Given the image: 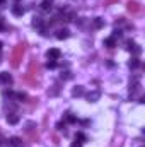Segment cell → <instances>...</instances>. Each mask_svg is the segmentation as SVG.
Segmentation results:
<instances>
[{"mask_svg":"<svg viewBox=\"0 0 145 147\" xmlns=\"http://www.w3.org/2000/svg\"><path fill=\"white\" fill-rule=\"evenodd\" d=\"M82 144H84V142H82V140H80L79 137H75V139H73V142H72V146H70V147H82Z\"/></svg>","mask_w":145,"mask_h":147,"instance_id":"cell-18","label":"cell"},{"mask_svg":"<svg viewBox=\"0 0 145 147\" xmlns=\"http://www.w3.org/2000/svg\"><path fill=\"white\" fill-rule=\"evenodd\" d=\"M65 121H68V123H75V121H77V118L73 116L72 113H65Z\"/></svg>","mask_w":145,"mask_h":147,"instance_id":"cell-16","label":"cell"},{"mask_svg":"<svg viewBox=\"0 0 145 147\" xmlns=\"http://www.w3.org/2000/svg\"><path fill=\"white\" fill-rule=\"evenodd\" d=\"M56 127H58V128H60V130H63V128H65V123H63V121H60V123H58V125H56Z\"/></svg>","mask_w":145,"mask_h":147,"instance_id":"cell-26","label":"cell"},{"mask_svg":"<svg viewBox=\"0 0 145 147\" xmlns=\"http://www.w3.org/2000/svg\"><path fill=\"white\" fill-rule=\"evenodd\" d=\"M0 82H3V84H12V77H10V74L2 72L0 74Z\"/></svg>","mask_w":145,"mask_h":147,"instance_id":"cell-9","label":"cell"},{"mask_svg":"<svg viewBox=\"0 0 145 147\" xmlns=\"http://www.w3.org/2000/svg\"><path fill=\"white\" fill-rule=\"evenodd\" d=\"M50 2H53V0H50Z\"/></svg>","mask_w":145,"mask_h":147,"instance_id":"cell-29","label":"cell"},{"mask_svg":"<svg viewBox=\"0 0 145 147\" xmlns=\"http://www.w3.org/2000/svg\"><path fill=\"white\" fill-rule=\"evenodd\" d=\"M56 65H58V63H56L55 60H48V63H46L48 69H56Z\"/></svg>","mask_w":145,"mask_h":147,"instance_id":"cell-20","label":"cell"},{"mask_svg":"<svg viewBox=\"0 0 145 147\" xmlns=\"http://www.w3.org/2000/svg\"><path fill=\"white\" fill-rule=\"evenodd\" d=\"M119 36H121V31H119V29H114V33H113V38L116 39V38H119Z\"/></svg>","mask_w":145,"mask_h":147,"instance_id":"cell-24","label":"cell"},{"mask_svg":"<svg viewBox=\"0 0 145 147\" xmlns=\"http://www.w3.org/2000/svg\"><path fill=\"white\" fill-rule=\"evenodd\" d=\"M87 98H89V101H96V99L99 98V92H92V94H89Z\"/></svg>","mask_w":145,"mask_h":147,"instance_id":"cell-21","label":"cell"},{"mask_svg":"<svg viewBox=\"0 0 145 147\" xmlns=\"http://www.w3.org/2000/svg\"><path fill=\"white\" fill-rule=\"evenodd\" d=\"M24 53H26V45H24V43H19V45L14 46L12 55H10V58H9V60H10V65H12L14 69H17V67L21 65Z\"/></svg>","mask_w":145,"mask_h":147,"instance_id":"cell-1","label":"cell"},{"mask_svg":"<svg viewBox=\"0 0 145 147\" xmlns=\"http://www.w3.org/2000/svg\"><path fill=\"white\" fill-rule=\"evenodd\" d=\"M126 9H128V12H132V14H138L142 7H140V3H138V2L132 0V2H128V3H126Z\"/></svg>","mask_w":145,"mask_h":147,"instance_id":"cell-3","label":"cell"},{"mask_svg":"<svg viewBox=\"0 0 145 147\" xmlns=\"http://www.w3.org/2000/svg\"><path fill=\"white\" fill-rule=\"evenodd\" d=\"M9 144H7V140H3V139H0V147H7Z\"/></svg>","mask_w":145,"mask_h":147,"instance_id":"cell-25","label":"cell"},{"mask_svg":"<svg viewBox=\"0 0 145 147\" xmlns=\"http://www.w3.org/2000/svg\"><path fill=\"white\" fill-rule=\"evenodd\" d=\"M9 146L22 147V139H21V137H10V139H9Z\"/></svg>","mask_w":145,"mask_h":147,"instance_id":"cell-8","label":"cell"},{"mask_svg":"<svg viewBox=\"0 0 145 147\" xmlns=\"http://www.w3.org/2000/svg\"><path fill=\"white\" fill-rule=\"evenodd\" d=\"M72 94L73 96H82V94H84V87H82V86H77L72 91Z\"/></svg>","mask_w":145,"mask_h":147,"instance_id":"cell-15","label":"cell"},{"mask_svg":"<svg viewBox=\"0 0 145 147\" xmlns=\"http://www.w3.org/2000/svg\"><path fill=\"white\" fill-rule=\"evenodd\" d=\"M130 67H132V69H138V67H140V60H138L137 57L132 58V60H130Z\"/></svg>","mask_w":145,"mask_h":147,"instance_id":"cell-14","label":"cell"},{"mask_svg":"<svg viewBox=\"0 0 145 147\" xmlns=\"http://www.w3.org/2000/svg\"><path fill=\"white\" fill-rule=\"evenodd\" d=\"M75 137H79V139H80V140H82V142H85V140H87V137H85V135H84V134H82V132H79V134H77V135H75Z\"/></svg>","mask_w":145,"mask_h":147,"instance_id":"cell-23","label":"cell"},{"mask_svg":"<svg viewBox=\"0 0 145 147\" xmlns=\"http://www.w3.org/2000/svg\"><path fill=\"white\" fill-rule=\"evenodd\" d=\"M24 82H28L31 87H39V80L38 79H34V77H31V75H24Z\"/></svg>","mask_w":145,"mask_h":147,"instance_id":"cell-6","label":"cell"},{"mask_svg":"<svg viewBox=\"0 0 145 147\" xmlns=\"http://www.w3.org/2000/svg\"><path fill=\"white\" fill-rule=\"evenodd\" d=\"M60 50L58 48H50L48 51H46V57H48V60H58L60 58Z\"/></svg>","mask_w":145,"mask_h":147,"instance_id":"cell-4","label":"cell"},{"mask_svg":"<svg viewBox=\"0 0 145 147\" xmlns=\"http://www.w3.org/2000/svg\"><path fill=\"white\" fill-rule=\"evenodd\" d=\"M28 75H31V77H34V79L39 80V77H41V65L38 63V60H31V62H29Z\"/></svg>","mask_w":145,"mask_h":147,"instance_id":"cell-2","label":"cell"},{"mask_svg":"<svg viewBox=\"0 0 145 147\" xmlns=\"http://www.w3.org/2000/svg\"><path fill=\"white\" fill-rule=\"evenodd\" d=\"M104 45H106L108 48H114V46H116V39H114L113 36H111V38H106V39H104Z\"/></svg>","mask_w":145,"mask_h":147,"instance_id":"cell-12","label":"cell"},{"mask_svg":"<svg viewBox=\"0 0 145 147\" xmlns=\"http://www.w3.org/2000/svg\"><path fill=\"white\" fill-rule=\"evenodd\" d=\"M94 26H96V28H101V26H103V21H101L99 17H96V21H94Z\"/></svg>","mask_w":145,"mask_h":147,"instance_id":"cell-22","label":"cell"},{"mask_svg":"<svg viewBox=\"0 0 145 147\" xmlns=\"http://www.w3.org/2000/svg\"><path fill=\"white\" fill-rule=\"evenodd\" d=\"M126 48H128L130 51H133L135 55H140V51H142V48H140L137 43H133L132 39H130V41H126Z\"/></svg>","mask_w":145,"mask_h":147,"instance_id":"cell-5","label":"cell"},{"mask_svg":"<svg viewBox=\"0 0 145 147\" xmlns=\"http://www.w3.org/2000/svg\"><path fill=\"white\" fill-rule=\"evenodd\" d=\"M12 14H14V16H22V14H24V9H22L21 5H14V7H12Z\"/></svg>","mask_w":145,"mask_h":147,"instance_id":"cell-11","label":"cell"},{"mask_svg":"<svg viewBox=\"0 0 145 147\" xmlns=\"http://www.w3.org/2000/svg\"><path fill=\"white\" fill-rule=\"evenodd\" d=\"M68 36H70V31L65 29V28H62V29L56 31V38H58V39H67Z\"/></svg>","mask_w":145,"mask_h":147,"instance_id":"cell-7","label":"cell"},{"mask_svg":"<svg viewBox=\"0 0 145 147\" xmlns=\"http://www.w3.org/2000/svg\"><path fill=\"white\" fill-rule=\"evenodd\" d=\"M0 48H2V41H0Z\"/></svg>","mask_w":145,"mask_h":147,"instance_id":"cell-28","label":"cell"},{"mask_svg":"<svg viewBox=\"0 0 145 147\" xmlns=\"http://www.w3.org/2000/svg\"><path fill=\"white\" fill-rule=\"evenodd\" d=\"M7 121H9L10 125H15V123L19 121V116H17L15 113H12V115H7Z\"/></svg>","mask_w":145,"mask_h":147,"instance_id":"cell-10","label":"cell"},{"mask_svg":"<svg viewBox=\"0 0 145 147\" xmlns=\"http://www.w3.org/2000/svg\"><path fill=\"white\" fill-rule=\"evenodd\" d=\"M33 26H34V28H41V26H43V19H41V17H34Z\"/></svg>","mask_w":145,"mask_h":147,"instance_id":"cell-17","label":"cell"},{"mask_svg":"<svg viewBox=\"0 0 145 147\" xmlns=\"http://www.w3.org/2000/svg\"><path fill=\"white\" fill-rule=\"evenodd\" d=\"M3 2H5V0H0V3H3Z\"/></svg>","mask_w":145,"mask_h":147,"instance_id":"cell-27","label":"cell"},{"mask_svg":"<svg viewBox=\"0 0 145 147\" xmlns=\"http://www.w3.org/2000/svg\"><path fill=\"white\" fill-rule=\"evenodd\" d=\"M39 7H41L43 10H50V9H51V2H50V0H43Z\"/></svg>","mask_w":145,"mask_h":147,"instance_id":"cell-13","label":"cell"},{"mask_svg":"<svg viewBox=\"0 0 145 147\" xmlns=\"http://www.w3.org/2000/svg\"><path fill=\"white\" fill-rule=\"evenodd\" d=\"M15 96V99H19V101H24V99H28V96L24 94V92H17V94H14Z\"/></svg>","mask_w":145,"mask_h":147,"instance_id":"cell-19","label":"cell"}]
</instances>
